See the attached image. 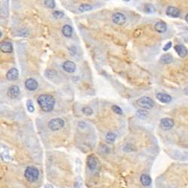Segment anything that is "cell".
Wrapping results in <instances>:
<instances>
[{"instance_id": "cb8c5ba5", "label": "cell", "mask_w": 188, "mask_h": 188, "mask_svg": "<svg viewBox=\"0 0 188 188\" xmlns=\"http://www.w3.org/2000/svg\"><path fill=\"white\" fill-rule=\"evenodd\" d=\"M93 9V6L90 4H81L78 8V11L80 12H86L91 11Z\"/></svg>"}, {"instance_id": "4316f807", "label": "cell", "mask_w": 188, "mask_h": 188, "mask_svg": "<svg viewBox=\"0 0 188 188\" xmlns=\"http://www.w3.org/2000/svg\"><path fill=\"white\" fill-rule=\"evenodd\" d=\"M44 4L47 8L50 9H54L56 6V2L54 0H45L44 1Z\"/></svg>"}, {"instance_id": "277c9868", "label": "cell", "mask_w": 188, "mask_h": 188, "mask_svg": "<svg viewBox=\"0 0 188 188\" xmlns=\"http://www.w3.org/2000/svg\"><path fill=\"white\" fill-rule=\"evenodd\" d=\"M65 126V121L62 118H54L48 121V127L51 131L55 132L61 129Z\"/></svg>"}, {"instance_id": "9c48e42d", "label": "cell", "mask_w": 188, "mask_h": 188, "mask_svg": "<svg viewBox=\"0 0 188 188\" xmlns=\"http://www.w3.org/2000/svg\"><path fill=\"white\" fill-rule=\"evenodd\" d=\"M175 125V122L172 119L168 118V117H165L162 118L160 120V126L162 129L164 130H169L173 127Z\"/></svg>"}, {"instance_id": "484cf974", "label": "cell", "mask_w": 188, "mask_h": 188, "mask_svg": "<svg viewBox=\"0 0 188 188\" xmlns=\"http://www.w3.org/2000/svg\"><path fill=\"white\" fill-rule=\"evenodd\" d=\"M26 108L27 110H28V111L30 112V113H32V112L35 111L34 104L31 99H28V100L26 101Z\"/></svg>"}, {"instance_id": "d4e9b609", "label": "cell", "mask_w": 188, "mask_h": 188, "mask_svg": "<svg viewBox=\"0 0 188 188\" xmlns=\"http://www.w3.org/2000/svg\"><path fill=\"white\" fill-rule=\"evenodd\" d=\"M81 111H82V113L84 114L85 116L87 117L91 116L93 114V110L92 109L90 106H84V107L81 109Z\"/></svg>"}, {"instance_id": "8fae6325", "label": "cell", "mask_w": 188, "mask_h": 188, "mask_svg": "<svg viewBox=\"0 0 188 188\" xmlns=\"http://www.w3.org/2000/svg\"><path fill=\"white\" fill-rule=\"evenodd\" d=\"M166 14L168 17L177 18L180 17L181 12L179 9L174 6H169L166 10Z\"/></svg>"}, {"instance_id": "2e32d148", "label": "cell", "mask_w": 188, "mask_h": 188, "mask_svg": "<svg viewBox=\"0 0 188 188\" xmlns=\"http://www.w3.org/2000/svg\"><path fill=\"white\" fill-rule=\"evenodd\" d=\"M154 30L159 33H164L167 30V25L164 21H158L155 23Z\"/></svg>"}, {"instance_id": "5b68a950", "label": "cell", "mask_w": 188, "mask_h": 188, "mask_svg": "<svg viewBox=\"0 0 188 188\" xmlns=\"http://www.w3.org/2000/svg\"><path fill=\"white\" fill-rule=\"evenodd\" d=\"M112 22L118 26H122L126 21V17L123 13L120 12H117L111 16Z\"/></svg>"}, {"instance_id": "ba28073f", "label": "cell", "mask_w": 188, "mask_h": 188, "mask_svg": "<svg viewBox=\"0 0 188 188\" xmlns=\"http://www.w3.org/2000/svg\"><path fill=\"white\" fill-rule=\"evenodd\" d=\"M62 68L67 73H74L76 71V64L72 61L66 60L63 63Z\"/></svg>"}, {"instance_id": "9a60e30c", "label": "cell", "mask_w": 188, "mask_h": 188, "mask_svg": "<svg viewBox=\"0 0 188 188\" xmlns=\"http://www.w3.org/2000/svg\"><path fill=\"white\" fill-rule=\"evenodd\" d=\"M175 50L176 51V53L178 54V55L181 58H184V57H187V54H188V50L186 47H184V45H178L175 47Z\"/></svg>"}, {"instance_id": "ffe728a7", "label": "cell", "mask_w": 188, "mask_h": 188, "mask_svg": "<svg viewBox=\"0 0 188 188\" xmlns=\"http://www.w3.org/2000/svg\"><path fill=\"white\" fill-rule=\"evenodd\" d=\"M160 63L162 64H169L172 61V56L170 55L169 54H166L161 56L160 59Z\"/></svg>"}, {"instance_id": "e0dca14e", "label": "cell", "mask_w": 188, "mask_h": 188, "mask_svg": "<svg viewBox=\"0 0 188 188\" xmlns=\"http://www.w3.org/2000/svg\"><path fill=\"white\" fill-rule=\"evenodd\" d=\"M62 33L66 38H71L73 34V28L68 24H66L63 26Z\"/></svg>"}, {"instance_id": "6da1fadb", "label": "cell", "mask_w": 188, "mask_h": 188, "mask_svg": "<svg viewBox=\"0 0 188 188\" xmlns=\"http://www.w3.org/2000/svg\"><path fill=\"white\" fill-rule=\"evenodd\" d=\"M37 102L41 109L47 113L53 111L56 104L54 97L49 94H41L37 98Z\"/></svg>"}, {"instance_id": "ac0fdd59", "label": "cell", "mask_w": 188, "mask_h": 188, "mask_svg": "<svg viewBox=\"0 0 188 188\" xmlns=\"http://www.w3.org/2000/svg\"><path fill=\"white\" fill-rule=\"evenodd\" d=\"M135 115H136V117H138L139 119H140V120H146V119L148 117L149 113H148L147 110L141 108V109L137 110L136 113H135Z\"/></svg>"}, {"instance_id": "d6986e66", "label": "cell", "mask_w": 188, "mask_h": 188, "mask_svg": "<svg viewBox=\"0 0 188 188\" xmlns=\"http://www.w3.org/2000/svg\"><path fill=\"white\" fill-rule=\"evenodd\" d=\"M140 181H141V183H142V184L144 186V187H148V186L151 185V182H152V180H151V177L146 174H142L141 175Z\"/></svg>"}, {"instance_id": "1f68e13d", "label": "cell", "mask_w": 188, "mask_h": 188, "mask_svg": "<svg viewBox=\"0 0 188 188\" xmlns=\"http://www.w3.org/2000/svg\"><path fill=\"white\" fill-rule=\"evenodd\" d=\"M45 188H54V187H53V186L50 185V184H47V185H45Z\"/></svg>"}, {"instance_id": "30bf717a", "label": "cell", "mask_w": 188, "mask_h": 188, "mask_svg": "<svg viewBox=\"0 0 188 188\" xmlns=\"http://www.w3.org/2000/svg\"><path fill=\"white\" fill-rule=\"evenodd\" d=\"M21 90H20L19 87L17 85H12L8 88L7 90V95L10 97L11 99H17L20 96Z\"/></svg>"}, {"instance_id": "83f0119b", "label": "cell", "mask_w": 188, "mask_h": 188, "mask_svg": "<svg viewBox=\"0 0 188 188\" xmlns=\"http://www.w3.org/2000/svg\"><path fill=\"white\" fill-rule=\"evenodd\" d=\"M111 110L115 112V114H117V115H123L122 108H121L120 106H117V105H113V106H111Z\"/></svg>"}, {"instance_id": "5bb4252c", "label": "cell", "mask_w": 188, "mask_h": 188, "mask_svg": "<svg viewBox=\"0 0 188 188\" xmlns=\"http://www.w3.org/2000/svg\"><path fill=\"white\" fill-rule=\"evenodd\" d=\"M156 98L160 101V102L164 103V104H167V103H169L172 101V96L170 95L167 93H159L156 95Z\"/></svg>"}, {"instance_id": "4dcf8cb0", "label": "cell", "mask_w": 188, "mask_h": 188, "mask_svg": "<svg viewBox=\"0 0 188 188\" xmlns=\"http://www.w3.org/2000/svg\"><path fill=\"white\" fill-rule=\"evenodd\" d=\"M87 123L85 122V121L81 120L78 122V126H79V128H81V129H85V128L87 127Z\"/></svg>"}, {"instance_id": "8992f818", "label": "cell", "mask_w": 188, "mask_h": 188, "mask_svg": "<svg viewBox=\"0 0 188 188\" xmlns=\"http://www.w3.org/2000/svg\"><path fill=\"white\" fill-rule=\"evenodd\" d=\"M87 165L88 169L91 172H94L96 169L97 166H98V161L97 158L95 155L91 154L89 155L87 158Z\"/></svg>"}, {"instance_id": "7402d4cb", "label": "cell", "mask_w": 188, "mask_h": 188, "mask_svg": "<svg viewBox=\"0 0 188 188\" xmlns=\"http://www.w3.org/2000/svg\"><path fill=\"white\" fill-rule=\"evenodd\" d=\"M116 138H117L116 135H115L114 133H111V132H108L106 135V141H107L108 143L110 144H113L114 142H115V140H116Z\"/></svg>"}, {"instance_id": "44dd1931", "label": "cell", "mask_w": 188, "mask_h": 188, "mask_svg": "<svg viewBox=\"0 0 188 188\" xmlns=\"http://www.w3.org/2000/svg\"><path fill=\"white\" fill-rule=\"evenodd\" d=\"M57 75V72L54 69H48L45 72V76L49 80H53Z\"/></svg>"}, {"instance_id": "f546056e", "label": "cell", "mask_w": 188, "mask_h": 188, "mask_svg": "<svg viewBox=\"0 0 188 188\" xmlns=\"http://www.w3.org/2000/svg\"><path fill=\"white\" fill-rule=\"evenodd\" d=\"M172 41H169L168 43H166V44L165 45V46H164L163 48H162L163 51H168V50H169L172 48Z\"/></svg>"}, {"instance_id": "603a6c76", "label": "cell", "mask_w": 188, "mask_h": 188, "mask_svg": "<svg viewBox=\"0 0 188 188\" xmlns=\"http://www.w3.org/2000/svg\"><path fill=\"white\" fill-rule=\"evenodd\" d=\"M144 11L147 14H153L154 13L156 9H155V7L153 6V5L151 4V3H148V4H146L144 5Z\"/></svg>"}, {"instance_id": "52a82bcc", "label": "cell", "mask_w": 188, "mask_h": 188, "mask_svg": "<svg viewBox=\"0 0 188 188\" xmlns=\"http://www.w3.org/2000/svg\"><path fill=\"white\" fill-rule=\"evenodd\" d=\"M25 87L29 91H35L39 87V83L35 78H30L26 79L25 81Z\"/></svg>"}, {"instance_id": "d6a6232c", "label": "cell", "mask_w": 188, "mask_h": 188, "mask_svg": "<svg viewBox=\"0 0 188 188\" xmlns=\"http://www.w3.org/2000/svg\"><path fill=\"white\" fill-rule=\"evenodd\" d=\"M185 21H186V22L188 23V14L185 16Z\"/></svg>"}, {"instance_id": "f1b7e54d", "label": "cell", "mask_w": 188, "mask_h": 188, "mask_svg": "<svg viewBox=\"0 0 188 188\" xmlns=\"http://www.w3.org/2000/svg\"><path fill=\"white\" fill-rule=\"evenodd\" d=\"M53 16L56 19H61L64 17V13L61 11H54L53 12Z\"/></svg>"}, {"instance_id": "836d02e7", "label": "cell", "mask_w": 188, "mask_h": 188, "mask_svg": "<svg viewBox=\"0 0 188 188\" xmlns=\"http://www.w3.org/2000/svg\"><path fill=\"white\" fill-rule=\"evenodd\" d=\"M185 93H186V94H187V95H188V87L185 90Z\"/></svg>"}, {"instance_id": "7c38bea8", "label": "cell", "mask_w": 188, "mask_h": 188, "mask_svg": "<svg viewBox=\"0 0 188 188\" xmlns=\"http://www.w3.org/2000/svg\"><path fill=\"white\" fill-rule=\"evenodd\" d=\"M19 78V72L17 68H12L6 73V78L10 81H17Z\"/></svg>"}, {"instance_id": "4fadbf2b", "label": "cell", "mask_w": 188, "mask_h": 188, "mask_svg": "<svg viewBox=\"0 0 188 188\" xmlns=\"http://www.w3.org/2000/svg\"><path fill=\"white\" fill-rule=\"evenodd\" d=\"M0 49L1 51L5 54H11L13 51V45L11 41H5L1 43L0 45Z\"/></svg>"}, {"instance_id": "7a4b0ae2", "label": "cell", "mask_w": 188, "mask_h": 188, "mask_svg": "<svg viewBox=\"0 0 188 188\" xmlns=\"http://www.w3.org/2000/svg\"><path fill=\"white\" fill-rule=\"evenodd\" d=\"M24 176L26 179L30 182H35L38 180L39 176V169L34 166H28L24 172Z\"/></svg>"}, {"instance_id": "3957f363", "label": "cell", "mask_w": 188, "mask_h": 188, "mask_svg": "<svg viewBox=\"0 0 188 188\" xmlns=\"http://www.w3.org/2000/svg\"><path fill=\"white\" fill-rule=\"evenodd\" d=\"M136 104L142 109L149 110L154 106V101L149 96H142L137 99Z\"/></svg>"}]
</instances>
